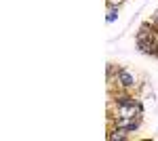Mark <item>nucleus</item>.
<instances>
[{
  "label": "nucleus",
  "instance_id": "1",
  "mask_svg": "<svg viewBox=\"0 0 158 141\" xmlns=\"http://www.w3.org/2000/svg\"><path fill=\"white\" fill-rule=\"evenodd\" d=\"M116 82L120 84V86H133L135 76L127 70H116Z\"/></svg>",
  "mask_w": 158,
  "mask_h": 141
},
{
  "label": "nucleus",
  "instance_id": "2",
  "mask_svg": "<svg viewBox=\"0 0 158 141\" xmlns=\"http://www.w3.org/2000/svg\"><path fill=\"white\" fill-rule=\"evenodd\" d=\"M116 17H118V11H116V6H110V11H108V17H106V19H108V21H114Z\"/></svg>",
  "mask_w": 158,
  "mask_h": 141
},
{
  "label": "nucleus",
  "instance_id": "3",
  "mask_svg": "<svg viewBox=\"0 0 158 141\" xmlns=\"http://www.w3.org/2000/svg\"><path fill=\"white\" fill-rule=\"evenodd\" d=\"M120 2H124V0H108V6H118Z\"/></svg>",
  "mask_w": 158,
  "mask_h": 141
}]
</instances>
